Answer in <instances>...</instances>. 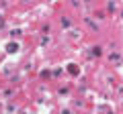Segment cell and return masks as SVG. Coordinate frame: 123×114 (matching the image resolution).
Segmentation results:
<instances>
[{"label":"cell","mask_w":123,"mask_h":114,"mask_svg":"<svg viewBox=\"0 0 123 114\" xmlns=\"http://www.w3.org/2000/svg\"><path fill=\"white\" fill-rule=\"evenodd\" d=\"M14 51H17V45L10 43V45H8V53H14Z\"/></svg>","instance_id":"cell-2"},{"label":"cell","mask_w":123,"mask_h":114,"mask_svg":"<svg viewBox=\"0 0 123 114\" xmlns=\"http://www.w3.org/2000/svg\"><path fill=\"white\" fill-rule=\"evenodd\" d=\"M68 71H70V73H74V75H78V67H76L74 63H72V65L68 67Z\"/></svg>","instance_id":"cell-1"}]
</instances>
